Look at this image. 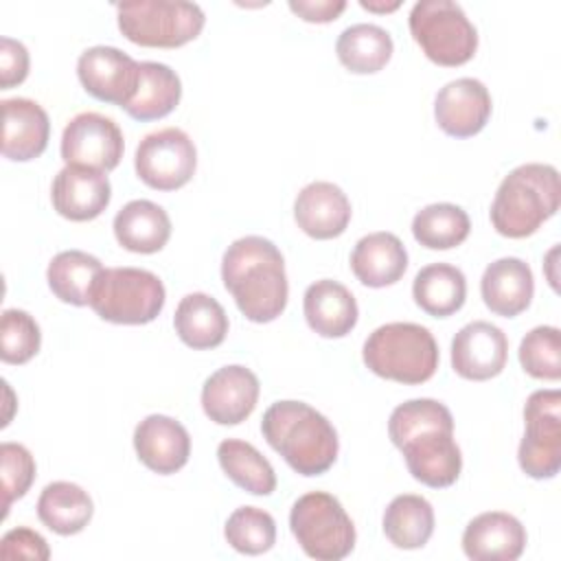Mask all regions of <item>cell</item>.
I'll use <instances>...</instances> for the list:
<instances>
[{
	"mask_svg": "<svg viewBox=\"0 0 561 561\" xmlns=\"http://www.w3.org/2000/svg\"><path fill=\"white\" fill-rule=\"evenodd\" d=\"M388 434L421 484L445 489L458 480L462 454L454 440V416L445 403L436 399L399 403L388 419Z\"/></svg>",
	"mask_w": 561,
	"mask_h": 561,
	"instance_id": "cell-1",
	"label": "cell"
},
{
	"mask_svg": "<svg viewBox=\"0 0 561 561\" xmlns=\"http://www.w3.org/2000/svg\"><path fill=\"white\" fill-rule=\"evenodd\" d=\"M221 280L239 311L252 322H272L287 307L285 259L265 237L248 234L232 241L221 259Z\"/></svg>",
	"mask_w": 561,
	"mask_h": 561,
	"instance_id": "cell-2",
	"label": "cell"
},
{
	"mask_svg": "<svg viewBox=\"0 0 561 561\" xmlns=\"http://www.w3.org/2000/svg\"><path fill=\"white\" fill-rule=\"evenodd\" d=\"M267 445L300 476H320L337 458L340 440L331 421L305 401H276L261 421Z\"/></svg>",
	"mask_w": 561,
	"mask_h": 561,
	"instance_id": "cell-3",
	"label": "cell"
},
{
	"mask_svg": "<svg viewBox=\"0 0 561 561\" xmlns=\"http://www.w3.org/2000/svg\"><path fill=\"white\" fill-rule=\"evenodd\" d=\"M561 184L552 164L515 167L497 186L491 204L493 228L508 239H524L559 210Z\"/></svg>",
	"mask_w": 561,
	"mask_h": 561,
	"instance_id": "cell-4",
	"label": "cell"
},
{
	"mask_svg": "<svg viewBox=\"0 0 561 561\" xmlns=\"http://www.w3.org/2000/svg\"><path fill=\"white\" fill-rule=\"evenodd\" d=\"M366 368L383 379L416 386L434 377L438 344L427 327L416 322H388L377 327L364 342Z\"/></svg>",
	"mask_w": 561,
	"mask_h": 561,
	"instance_id": "cell-5",
	"label": "cell"
},
{
	"mask_svg": "<svg viewBox=\"0 0 561 561\" xmlns=\"http://www.w3.org/2000/svg\"><path fill=\"white\" fill-rule=\"evenodd\" d=\"M167 300L162 280L142 267H103L90 291L92 311L114 324H147Z\"/></svg>",
	"mask_w": 561,
	"mask_h": 561,
	"instance_id": "cell-6",
	"label": "cell"
},
{
	"mask_svg": "<svg viewBox=\"0 0 561 561\" xmlns=\"http://www.w3.org/2000/svg\"><path fill=\"white\" fill-rule=\"evenodd\" d=\"M121 33L149 48H175L195 39L206 22L199 4L186 0H134L116 4Z\"/></svg>",
	"mask_w": 561,
	"mask_h": 561,
	"instance_id": "cell-7",
	"label": "cell"
},
{
	"mask_svg": "<svg viewBox=\"0 0 561 561\" xmlns=\"http://www.w3.org/2000/svg\"><path fill=\"white\" fill-rule=\"evenodd\" d=\"M289 528L302 552L316 561H340L355 548L353 519L327 491L300 495L289 511Z\"/></svg>",
	"mask_w": 561,
	"mask_h": 561,
	"instance_id": "cell-8",
	"label": "cell"
},
{
	"mask_svg": "<svg viewBox=\"0 0 561 561\" xmlns=\"http://www.w3.org/2000/svg\"><path fill=\"white\" fill-rule=\"evenodd\" d=\"M425 57L438 66H462L478 48V31L454 0H419L408 18Z\"/></svg>",
	"mask_w": 561,
	"mask_h": 561,
	"instance_id": "cell-9",
	"label": "cell"
},
{
	"mask_svg": "<svg viewBox=\"0 0 561 561\" xmlns=\"http://www.w3.org/2000/svg\"><path fill=\"white\" fill-rule=\"evenodd\" d=\"M524 425L517 460L526 476L550 480L561 469V392L535 390L524 405Z\"/></svg>",
	"mask_w": 561,
	"mask_h": 561,
	"instance_id": "cell-10",
	"label": "cell"
},
{
	"mask_svg": "<svg viewBox=\"0 0 561 561\" xmlns=\"http://www.w3.org/2000/svg\"><path fill=\"white\" fill-rule=\"evenodd\" d=\"M197 167V149L180 127H162L147 134L134 156L136 175L156 191H175L191 182Z\"/></svg>",
	"mask_w": 561,
	"mask_h": 561,
	"instance_id": "cell-11",
	"label": "cell"
},
{
	"mask_svg": "<svg viewBox=\"0 0 561 561\" xmlns=\"http://www.w3.org/2000/svg\"><path fill=\"white\" fill-rule=\"evenodd\" d=\"M125 140L121 127L99 112H81L68 121L61 134V158L66 164L112 171L123 158Z\"/></svg>",
	"mask_w": 561,
	"mask_h": 561,
	"instance_id": "cell-12",
	"label": "cell"
},
{
	"mask_svg": "<svg viewBox=\"0 0 561 561\" xmlns=\"http://www.w3.org/2000/svg\"><path fill=\"white\" fill-rule=\"evenodd\" d=\"M77 77L88 94L125 107L140 81V64L116 46H90L77 59Z\"/></svg>",
	"mask_w": 561,
	"mask_h": 561,
	"instance_id": "cell-13",
	"label": "cell"
},
{
	"mask_svg": "<svg viewBox=\"0 0 561 561\" xmlns=\"http://www.w3.org/2000/svg\"><path fill=\"white\" fill-rule=\"evenodd\" d=\"M508 357L504 331L486 320L465 324L451 340V368L462 379L486 381L497 377Z\"/></svg>",
	"mask_w": 561,
	"mask_h": 561,
	"instance_id": "cell-14",
	"label": "cell"
},
{
	"mask_svg": "<svg viewBox=\"0 0 561 561\" xmlns=\"http://www.w3.org/2000/svg\"><path fill=\"white\" fill-rule=\"evenodd\" d=\"M493 103L486 85L473 77H460L445 83L434 99V118L438 127L454 138H469L484 129Z\"/></svg>",
	"mask_w": 561,
	"mask_h": 561,
	"instance_id": "cell-15",
	"label": "cell"
},
{
	"mask_svg": "<svg viewBox=\"0 0 561 561\" xmlns=\"http://www.w3.org/2000/svg\"><path fill=\"white\" fill-rule=\"evenodd\" d=\"M259 392V377L250 368L221 366L202 386V408L217 425H239L254 412Z\"/></svg>",
	"mask_w": 561,
	"mask_h": 561,
	"instance_id": "cell-16",
	"label": "cell"
},
{
	"mask_svg": "<svg viewBox=\"0 0 561 561\" xmlns=\"http://www.w3.org/2000/svg\"><path fill=\"white\" fill-rule=\"evenodd\" d=\"M53 208L70 221L96 219L112 199V186L103 171L66 164L50 186Z\"/></svg>",
	"mask_w": 561,
	"mask_h": 561,
	"instance_id": "cell-17",
	"label": "cell"
},
{
	"mask_svg": "<svg viewBox=\"0 0 561 561\" xmlns=\"http://www.w3.org/2000/svg\"><path fill=\"white\" fill-rule=\"evenodd\" d=\"M134 449L147 469L171 476L188 462L191 436L173 416L149 414L134 430Z\"/></svg>",
	"mask_w": 561,
	"mask_h": 561,
	"instance_id": "cell-18",
	"label": "cell"
},
{
	"mask_svg": "<svg viewBox=\"0 0 561 561\" xmlns=\"http://www.w3.org/2000/svg\"><path fill=\"white\" fill-rule=\"evenodd\" d=\"M526 528L504 511L476 515L462 533V550L473 561H515L526 548Z\"/></svg>",
	"mask_w": 561,
	"mask_h": 561,
	"instance_id": "cell-19",
	"label": "cell"
},
{
	"mask_svg": "<svg viewBox=\"0 0 561 561\" xmlns=\"http://www.w3.org/2000/svg\"><path fill=\"white\" fill-rule=\"evenodd\" d=\"M351 213L346 193L337 184L324 180L302 186L294 202V219L298 228L320 241L340 237L351 221Z\"/></svg>",
	"mask_w": 561,
	"mask_h": 561,
	"instance_id": "cell-20",
	"label": "cell"
},
{
	"mask_svg": "<svg viewBox=\"0 0 561 561\" xmlns=\"http://www.w3.org/2000/svg\"><path fill=\"white\" fill-rule=\"evenodd\" d=\"M2 156L26 162L44 153L50 136L46 110L26 96L4 99L2 103Z\"/></svg>",
	"mask_w": 561,
	"mask_h": 561,
	"instance_id": "cell-21",
	"label": "cell"
},
{
	"mask_svg": "<svg viewBox=\"0 0 561 561\" xmlns=\"http://www.w3.org/2000/svg\"><path fill=\"white\" fill-rule=\"evenodd\" d=\"M480 294L495 316H519L528 309L535 294L530 265L517 256H502L489 263L480 278Z\"/></svg>",
	"mask_w": 561,
	"mask_h": 561,
	"instance_id": "cell-22",
	"label": "cell"
},
{
	"mask_svg": "<svg viewBox=\"0 0 561 561\" xmlns=\"http://www.w3.org/2000/svg\"><path fill=\"white\" fill-rule=\"evenodd\" d=\"M302 311L307 324L322 337H344L357 324V300L348 287L333 278H320L305 289Z\"/></svg>",
	"mask_w": 561,
	"mask_h": 561,
	"instance_id": "cell-23",
	"label": "cell"
},
{
	"mask_svg": "<svg viewBox=\"0 0 561 561\" xmlns=\"http://www.w3.org/2000/svg\"><path fill=\"white\" fill-rule=\"evenodd\" d=\"M351 270L366 287L394 285L408 270V252L392 232H370L362 237L351 252Z\"/></svg>",
	"mask_w": 561,
	"mask_h": 561,
	"instance_id": "cell-24",
	"label": "cell"
},
{
	"mask_svg": "<svg viewBox=\"0 0 561 561\" xmlns=\"http://www.w3.org/2000/svg\"><path fill=\"white\" fill-rule=\"evenodd\" d=\"M116 241L138 254L160 252L171 237V219L162 206L151 199H131L114 215Z\"/></svg>",
	"mask_w": 561,
	"mask_h": 561,
	"instance_id": "cell-25",
	"label": "cell"
},
{
	"mask_svg": "<svg viewBox=\"0 0 561 561\" xmlns=\"http://www.w3.org/2000/svg\"><path fill=\"white\" fill-rule=\"evenodd\" d=\"M173 327L178 337L186 346L195 351H204V348H215L226 340L228 316L219 305V300H215L204 291H193L178 302Z\"/></svg>",
	"mask_w": 561,
	"mask_h": 561,
	"instance_id": "cell-26",
	"label": "cell"
},
{
	"mask_svg": "<svg viewBox=\"0 0 561 561\" xmlns=\"http://www.w3.org/2000/svg\"><path fill=\"white\" fill-rule=\"evenodd\" d=\"M94 504L88 491L75 482L57 480L42 489L37 497L39 522L57 535H77L92 519Z\"/></svg>",
	"mask_w": 561,
	"mask_h": 561,
	"instance_id": "cell-27",
	"label": "cell"
},
{
	"mask_svg": "<svg viewBox=\"0 0 561 561\" xmlns=\"http://www.w3.org/2000/svg\"><path fill=\"white\" fill-rule=\"evenodd\" d=\"M412 296L427 316L447 318L465 305L467 278L456 265L430 263L416 272Z\"/></svg>",
	"mask_w": 561,
	"mask_h": 561,
	"instance_id": "cell-28",
	"label": "cell"
},
{
	"mask_svg": "<svg viewBox=\"0 0 561 561\" xmlns=\"http://www.w3.org/2000/svg\"><path fill=\"white\" fill-rule=\"evenodd\" d=\"M182 96L178 72L160 61H140V81L134 99L123 107L136 121L164 118Z\"/></svg>",
	"mask_w": 561,
	"mask_h": 561,
	"instance_id": "cell-29",
	"label": "cell"
},
{
	"mask_svg": "<svg viewBox=\"0 0 561 561\" xmlns=\"http://www.w3.org/2000/svg\"><path fill=\"white\" fill-rule=\"evenodd\" d=\"M392 37L379 24H351L346 26L337 42L335 53L340 64L355 75L379 72L392 57Z\"/></svg>",
	"mask_w": 561,
	"mask_h": 561,
	"instance_id": "cell-30",
	"label": "cell"
},
{
	"mask_svg": "<svg viewBox=\"0 0 561 561\" xmlns=\"http://www.w3.org/2000/svg\"><path fill=\"white\" fill-rule=\"evenodd\" d=\"M383 535L403 550L423 548L434 533V508L423 495L403 493L392 497L383 511Z\"/></svg>",
	"mask_w": 561,
	"mask_h": 561,
	"instance_id": "cell-31",
	"label": "cell"
},
{
	"mask_svg": "<svg viewBox=\"0 0 561 561\" xmlns=\"http://www.w3.org/2000/svg\"><path fill=\"white\" fill-rule=\"evenodd\" d=\"M101 272L103 265L96 256L83 250H64L50 259L46 280L61 302L83 307L90 302V291Z\"/></svg>",
	"mask_w": 561,
	"mask_h": 561,
	"instance_id": "cell-32",
	"label": "cell"
},
{
	"mask_svg": "<svg viewBox=\"0 0 561 561\" xmlns=\"http://www.w3.org/2000/svg\"><path fill=\"white\" fill-rule=\"evenodd\" d=\"M217 460L224 473L252 495H270L276 489V473L270 460L248 440L226 438L217 445Z\"/></svg>",
	"mask_w": 561,
	"mask_h": 561,
	"instance_id": "cell-33",
	"label": "cell"
},
{
	"mask_svg": "<svg viewBox=\"0 0 561 561\" xmlns=\"http://www.w3.org/2000/svg\"><path fill=\"white\" fill-rule=\"evenodd\" d=\"M471 230L469 215L449 202L421 208L412 219L414 239L430 250H449L460 245Z\"/></svg>",
	"mask_w": 561,
	"mask_h": 561,
	"instance_id": "cell-34",
	"label": "cell"
},
{
	"mask_svg": "<svg viewBox=\"0 0 561 561\" xmlns=\"http://www.w3.org/2000/svg\"><path fill=\"white\" fill-rule=\"evenodd\" d=\"M224 537L237 552L263 554L276 541V522L259 506H239L226 519Z\"/></svg>",
	"mask_w": 561,
	"mask_h": 561,
	"instance_id": "cell-35",
	"label": "cell"
},
{
	"mask_svg": "<svg viewBox=\"0 0 561 561\" xmlns=\"http://www.w3.org/2000/svg\"><path fill=\"white\" fill-rule=\"evenodd\" d=\"M519 364L535 377L546 381H557L561 377V335L557 327H535L522 337Z\"/></svg>",
	"mask_w": 561,
	"mask_h": 561,
	"instance_id": "cell-36",
	"label": "cell"
},
{
	"mask_svg": "<svg viewBox=\"0 0 561 561\" xmlns=\"http://www.w3.org/2000/svg\"><path fill=\"white\" fill-rule=\"evenodd\" d=\"M42 333L35 318L22 309H4L0 320V357L4 364H26L39 351Z\"/></svg>",
	"mask_w": 561,
	"mask_h": 561,
	"instance_id": "cell-37",
	"label": "cell"
},
{
	"mask_svg": "<svg viewBox=\"0 0 561 561\" xmlns=\"http://www.w3.org/2000/svg\"><path fill=\"white\" fill-rule=\"evenodd\" d=\"M0 462H2V493H4V517L11 504L26 495L35 480V458L20 443H2L0 445Z\"/></svg>",
	"mask_w": 561,
	"mask_h": 561,
	"instance_id": "cell-38",
	"label": "cell"
},
{
	"mask_svg": "<svg viewBox=\"0 0 561 561\" xmlns=\"http://www.w3.org/2000/svg\"><path fill=\"white\" fill-rule=\"evenodd\" d=\"M0 557L4 561L13 559H33V561H46L50 557V548L46 539L26 526L11 528L0 539Z\"/></svg>",
	"mask_w": 561,
	"mask_h": 561,
	"instance_id": "cell-39",
	"label": "cell"
},
{
	"mask_svg": "<svg viewBox=\"0 0 561 561\" xmlns=\"http://www.w3.org/2000/svg\"><path fill=\"white\" fill-rule=\"evenodd\" d=\"M28 75V50L22 42L2 37L0 39V85L13 88Z\"/></svg>",
	"mask_w": 561,
	"mask_h": 561,
	"instance_id": "cell-40",
	"label": "cell"
},
{
	"mask_svg": "<svg viewBox=\"0 0 561 561\" xmlns=\"http://www.w3.org/2000/svg\"><path fill=\"white\" fill-rule=\"evenodd\" d=\"M289 9L305 22H333L346 9L344 0H289Z\"/></svg>",
	"mask_w": 561,
	"mask_h": 561,
	"instance_id": "cell-41",
	"label": "cell"
},
{
	"mask_svg": "<svg viewBox=\"0 0 561 561\" xmlns=\"http://www.w3.org/2000/svg\"><path fill=\"white\" fill-rule=\"evenodd\" d=\"M359 4L368 11H375V13H390V11L401 7L399 0H390V2H386V0H359Z\"/></svg>",
	"mask_w": 561,
	"mask_h": 561,
	"instance_id": "cell-42",
	"label": "cell"
}]
</instances>
